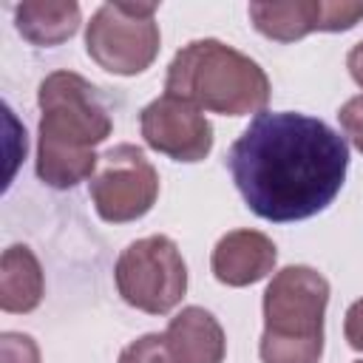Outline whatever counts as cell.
I'll return each instance as SVG.
<instances>
[{
  "instance_id": "obj_1",
  "label": "cell",
  "mask_w": 363,
  "mask_h": 363,
  "mask_svg": "<svg viewBox=\"0 0 363 363\" xmlns=\"http://www.w3.org/2000/svg\"><path fill=\"white\" fill-rule=\"evenodd\" d=\"M227 167L255 216L289 224L335 201L346 179L349 145L315 116L264 111L233 142Z\"/></svg>"
},
{
  "instance_id": "obj_2",
  "label": "cell",
  "mask_w": 363,
  "mask_h": 363,
  "mask_svg": "<svg viewBox=\"0 0 363 363\" xmlns=\"http://www.w3.org/2000/svg\"><path fill=\"white\" fill-rule=\"evenodd\" d=\"M40 145L37 176L57 190H68L96 173L94 147L111 136V116L96 88L74 74L54 71L40 82Z\"/></svg>"
},
{
  "instance_id": "obj_3",
  "label": "cell",
  "mask_w": 363,
  "mask_h": 363,
  "mask_svg": "<svg viewBox=\"0 0 363 363\" xmlns=\"http://www.w3.org/2000/svg\"><path fill=\"white\" fill-rule=\"evenodd\" d=\"M164 91L224 116L258 113L269 102L264 68L221 40L187 43L167 65Z\"/></svg>"
},
{
  "instance_id": "obj_4",
  "label": "cell",
  "mask_w": 363,
  "mask_h": 363,
  "mask_svg": "<svg viewBox=\"0 0 363 363\" xmlns=\"http://www.w3.org/2000/svg\"><path fill=\"white\" fill-rule=\"evenodd\" d=\"M329 281L303 264L284 267L264 292V363H318L323 354V312Z\"/></svg>"
},
{
  "instance_id": "obj_5",
  "label": "cell",
  "mask_w": 363,
  "mask_h": 363,
  "mask_svg": "<svg viewBox=\"0 0 363 363\" xmlns=\"http://www.w3.org/2000/svg\"><path fill=\"white\" fill-rule=\"evenodd\" d=\"M156 3H105L88 23V57L119 77L142 74L159 54Z\"/></svg>"
},
{
  "instance_id": "obj_6",
  "label": "cell",
  "mask_w": 363,
  "mask_h": 363,
  "mask_svg": "<svg viewBox=\"0 0 363 363\" xmlns=\"http://www.w3.org/2000/svg\"><path fill=\"white\" fill-rule=\"evenodd\" d=\"M116 289L125 303L164 315L187 292V267L167 235H147L128 244L113 267Z\"/></svg>"
},
{
  "instance_id": "obj_7",
  "label": "cell",
  "mask_w": 363,
  "mask_h": 363,
  "mask_svg": "<svg viewBox=\"0 0 363 363\" xmlns=\"http://www.w3.org/2000/svg\"><path fill=\"white\" fill-rule=\"evenodd\" d=\"M99 218L125 224L142 218L159 196V173L136 145H116L99 156L88 182Z\"/></svg>"
},
{
  "instance_id": "obj_8",
  "label": "cell",
  "mask_w": 363,
  "mask_h": 363,
  "mask_svg": "<svg viewBox=\"0 0 363 363\" xmlns=\"http://www.w3.org/2000/svg\"><path fill=\"white\" fill-rule=\"evenodd\" d=\"M142 136L153 150L176 162H201L213 147V125L207 116L193 102L173 94H162L145 105Z\"/></svg>"
},
{
  "instance_id": "obj_9",
  "label": "cell",
  "mask_w": 363,
  "mask_h": 363,
  "mask_svg": "<svg viewBox=\"0 0 363 363\" xmlns=\"http://www.w3.org/2000/svg\"><path fill=\"white\" fill-rule=\"evenodd\" d=\"M252 26L278 43H292L309 31H346L363 20V3L352 0H289L250 3Z\"/></svg>"
},
{
  "instance_id": "obj_10",
  "label": "cell",
  "mask_w": 363,
  "mask_h": 363,
  "mask_svg": "<svg viewBox=\"0 0 363 363\" xmlns=\"http://www.w3.org/2000/svg\"><path fill=\"white\" fill-rule=\"evenodd\" d=\"M278 250L272 238L258 230H233L218 238L210 267L213 275L227 286H250L272 272Z\"/></svg>"
},
{
  "instance_id": "obj_11",
  "label": "cell",
  "mask_w": 363,
  "mask_h": 363,
  "mask_svg": "<svg viewBox=\"0 0 363 363\" xmlns=\"http://www.w3.org/2000/svg\"><path fill=\"white\" fill-rule=\"evenodd\" d=\"M164 340L179 363H221L227 352L221 323L201 306H184L170 318Z\"/></svg>"
},
{
  "instance_id": "obj_12",
  "label": "cell",
  "mask_w": 363,
  "mask_h": 363,
  "mask_svg": "<svg viewBox=\"0 0 363 363\" xmlns=\"http://www.w3.org/2000/svg\"><path fill=\"white\" fill-rule=\"evenodd\" d=\"M43 269L26 244H11L0 261V306L6 312H31L43 301Z\"/></svg>"
},
{
  "instance_id": "obj_13",
  "label": "cell",
  "mask_w": 363,
  "mask_h": 363,
  "mask_svg": "<svg viewBox=\"0 0 363 363\" xmlns=\"http://www.w3.org/2000/svg\"><path fill=\"white\" fill-rule=\"evenodd\" d=\"M17 31L34 45H60L79 28V6L74 0L62 3H20L14 6Z\"/></svg>"
},
{
  "instance_id": "obj_14",
  "label": "cell",
  "mask_w": 363,
  "mask_h": 363,
  "mask_svg": "<svg viewBox=\"0 0 363 363\" xmlns=\"http://www.w3.org/2000/svg\"><path fill=\"white\" fill-rule=\"evenodd\" d=\"M119 363H179L164 340V335H142L139 340L128 343L119 354Z\"/></svg>"
},
{
  "instance_id": "obj_15",
  "label": "cell",
  "mask_w": 363,
  "mask_h": 363,
  "mask_svg": "<svg viewBox=\"0 0 363 363\" xmlns=\"http://www.w3.org/2000/svg\"><path fill=\"white\" fill-rule=\"evenodd\" d=\"M0 357H3V363H40V349L28 335L3 332L0 335Z\"/></svg>"
},
{
  "instance_id": "obj_16",
  "label": "cell",
  "mask_w": 363,
  "mask_h": 363,
  "mask_svg": "<svg viewBox=\"0 0 363 363\" xmlns=\"http://www.w3.org/2000/svg\"><path fill=\"white\" fill-rule=\"evenodd\" d=\"M337 119H340V128L343 133L352 139V145L363 153V94L360 96H352L340 111H337Z\"/></svg>"
},
{
  "instance_id": "obj_17",
  "label": "cell",
  "mask_w": 363,
  "mask_h": 363,
  "mask_svg": "<svg viewBox=\"0 0 363 363\" xmlns=\"http://www.w3.org/2000/svg\"><path fill=\"white\" fill-rule=\"evenodd\" d=\"M343 335H346V340H349L352 349L363 352V298L349 306L346 323H343Z\"/></svg>"
},
{
  "instance_id": "obj_18",
  "label": "cell",
  "mask_w": 363,
  "mask_h": 363,
  "mask_svg": "<svg viewBox=\"0 0 363 363\" xmlns=\"http://www.w3.org/2000/svg\"><path fill=\"white\" fill-rule=\"evenodd\" d=\"M346 65H349V74H352V79L363 88V43H357L352 51H349V57H346Z\"/></svg>"
},
{
  "instance_id": "obj_19",
  "label": "cell",
  "mask_w": 363,
  "mask_h": 363,
  "mask_svg": "<svg viewBox=\"0 0 363 363\" xmlns=\"http://www.w3.org/2000/svg\"><path fill=\"white\" fill-rule=\"evenodd\" d=\"M357 363H363V360H357Z\"/></svg>"
}]
</instances>
